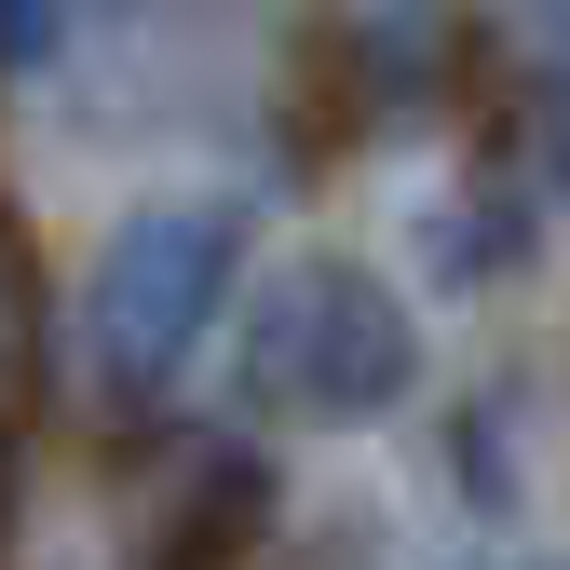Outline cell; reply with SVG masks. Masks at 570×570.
Listing matches in <instances>:
<instances>
[{
    "label": "cell",
    "mask_w": 570,
    "mask_h": 570,
    "mask_svg": "<svg viewBox=\"0 0 570 570\" xmlns=\"http://www.w3.org/2000/svg\"><path fill=\"white\" fill-rule=\"evenodd\" d=\"M232 272H245V204L190 190V204H136V218L96 245L82 285V367L109 407H164L190 381L204 326L232 313Z\"/></svg>",
    "instance_id": "cell-1"
},
{
    "label": "cell",
    "mask_w": 570,
    "mask_h": 570,
    "mask_svg": "<svg viewBox=\"0 0 570 570\" xmlns=\"http://www.w3.org/2000/svg\"><path fill=\"white\" fill-rule=\"evenodd\" d=\"M421 394V326L367 258H285L245 313V407L258 421H381Z\"/></svg>",
    "instance_id": "cell-2"
},
{
    "label": "cell",
    "mask_w": 570,
    "mask_h": 570,
    "mask_svg": "<svg viewBox=\"0 0 570 570\" xmlns=\"http://www.w3.org/2000/svg\"><path fill=\"white\" fill-rule=\"evenodd\" d=\"M68 41V14H55V0H0V68H41Z\"/></svg>",
    "instance_id": "cell-3"
},
{
    "label": "cell",
    "mask_w": 570,
    "mask_h": 570,
    "mask_svg": "<svg viewBox=\"0 0 570 570\" xmlns=\"http://www.w3.org/2000/svg\"><path fill=\"white\" fill-rule=\"evenodd\" d=\"M55 14H68V28H82V14H109V0H55Z\"/></svg>",
    "instance_id": "cell-4"
}]
</instances>
